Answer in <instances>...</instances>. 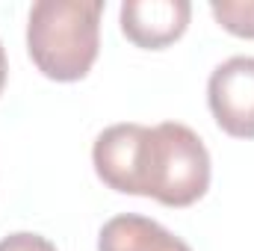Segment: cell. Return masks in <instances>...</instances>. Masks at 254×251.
Wrapping results in <instances>:
<instances>
[{"label":"cell","mask_w":254,"mask_h":251,"mask_svg":"<svg viewBox=\"0 0 254 251\" xmlns=\"http://www.w3.org/2000/svg\"><path fill=\"white\" fill-rule=\"evenodd\" d=\"M98 251H192L181 237L160 222L136 213H122L104 222L98 234Z\"/></svg>","instance_id":"cell-5"},{"label":"cell","mask_w":254,"mask_h":251,"mask_svg":"<svg viewBox=\"0 0 254 251\" xmlns=\"http://www.w3.org/2000/svg\"><path fill=\"white\" fill-rule=\"evenodd\" d=\"M92 166L110 189L166 207H190L210 189V151L181 122L107 127L92 145Z\"/></svg>","instance_id":"cell-1"},{"label":"cell","mask_w":254,"mask_h":251,"mask_svg":"<svg viewBox=\"0 0 254 251\" xmlns=\"http://www.w3.org/2000/svg\"><path fill=\"white\" fill-rule=\"evenodd\" d=\"M0 251H57V246L42 234L18 231V234H9L0 240Z\"/></svg>","instance_id":"cell-7"},{"label":"cell","mask_w":254,"mask_h":251,"mask_svg":"<svg viewBox=\"0 0 254 251\" xmlns=\"http://www.w3.org/2000/svg\"><path fill=\"white\" fill-rule=\"evenodd\" d=\"M207 104L228 136L254 139V57H231L213 68Z\"/></svg>","instance_id":"cell-3"},{"label":"cell","mask_w":254,"mask_h":251,"mask_svg":"<svg viewBox=\"0 0 254 251\" xmlns=\"http://www.w3.org/2000/svg\"><path fill=\"white\" fill-rule=\"evenodd\" d=\"M192 18L190 0H125L119 21L127 42L145 51H163L178 42Z\"/></svg>","instance_id":"cell-4"},{"label":"cell","mask_w":254,"mask_h":251,"mask_svg":"<svg viewBox=\"0 0 254 251\" xmlns=\"http://www.w3.org/2000/svg\"><path fill=\"white\" fill-rule=\"evenodd\" d=\"M6 74H9V63H6V51L0 45V95H3V86H6Z\"/></svg>","instance_id":"cell-8"},{"label":"cell","mask_w":254,"mask_h":251,"mask_svg":"<svg viewBox=\"0 0 254 251\" xmlns=\"http://www.w3.org/2000/svg\"><path fill=\"white\" fill-rule=\"evenodd\" d=\"M104 0H39L27 18V54L57 83L83 80L98 60Z\"/></svg>","instance_id":"cell-2"},{"label":"cell","mask_w":254,"mask_h":251,"mask_svg":"<svg viewBox=\"0 0 254 251\" xmlns=\"http://www.w3.org/2000/svg\"><path fill=\"white\" fill-rule=\"evenodd\" d=\"M210 12L228 33L254 39V0H213Z\"/></svg>","instance_id":"cell-6"}]
</instances>
